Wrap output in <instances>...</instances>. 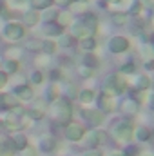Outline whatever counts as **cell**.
<instances>
[{"label":"cell","mask_w":154,"mask_h":156,"mask_svg":"<svg viewBox=\"0 0 154 156\" xmlns=\"http://www.w3.org/2000/svg\"><path fill=\"white\" fill-rule=\"evenodd\" d=\"M49 113H51V118H53L56 123L65 125L67 122H71V116H73L71 102H69L67 98H56V100H53Z\"/></svg>","instance_id":"1"},{"label":"cell","mask_w":154,"mask_h":156,"mask_svg":"<svg viewBox=\"0 0 154 156\" xmlns=\"http://www.w3.org/2000/svg\"><path fill=\"white\" fill-rule=\"evenodd\" d=\"M127 87H129V82H127V78L123 75H111V76L105 78V82H103V93L113 94V96L125 93Z\"/></svg>","instance_id":"2"},{"label":"cell","mask_w":154,"mask_h":156,"mask_svg":"<svg viewBox=\"0 0 154 156\" xmlns=\"http://www.w3.org/2000/svg\"><path fill=\"white\" fill-rule=\"evenodd\" d=\"M2 37L9 42H20V40L26 37V26L24 24H18V22H9V24H4L2 27Z\"/></svg>","instance_id":"3"},{"label":"cell","mask_w":154,"mask_h":156,"mask_svg":"<svg viewBox=\"0 0 154 156\" xmlns=\"http://www.w3.org/2000/svg\"><path fill=\"white\" fill-rule=\"evenodd\" d=\"M107 49L113 55H121V53H127L131 49V42H129L127 37H123V35H114V37H111L109 42H107Z\"/></svg>","instance_id":"4"},{"label":"cell","mask_w":154,"mask_h":156,"mask_svg":"<svg viewBox=\"0 0 154 156\" xmlns=\"http://www.w3.org/2000/svg\"><path fill=\"white\" fill-rule=\"evenodd\" d=\"M132 133H134V127H132V122L129 120H120L113 125V134L118 140H129Z\"/></svg>","instance_id":"5"},{"label":"cell","mask_w":154,"mask_h":156,"mask_svg":"<svg viewBox=\"0 0 154 156\" xmlns=\"http://www.w3.org/2000/svg\"><path fill=\"white\" fill-rule=\"evenodd\" d=\"M147 24H149V22L143 20L142 15H138V16H131V18H129L127 27H129V31H131L132 37H142V35H145V27H147Z\"/></svg>","instance_id":"6"},{"label":"cell","mask_w":154,"mask_h":156,"mask_svg":"<svg viewBox=\"0 0 154 156\" xmlns=\"http://www.w3.org/2000/svg\"><path fill=\"white\" fill-rule=\"evenodd\" d=\"M69 29H71V37L76 40H82V38H87V37H94V33L89 29V27H85L82 22H80V18H75V22L69 26Z\"/></svg>","instance_id":"7"},{"label":"cell","mask_w":154,"mask_h":156,"mask_svg":"<svg viewBox=\"0 0 154 156\" xmlns=\"http://www.w3.org/2000/svg\"><path fill=\"white\" fill-rule=\"evenodd\" d=\"M64 33V27H60L56 22H44L42 24V35L45 38H58Z\"/></svg>","instance_id":"8"},{"label":"cell","mask_w":154,"mask_h":156,"mask_svg":"<svg viewBox=\"0 0 154 156\" xmlns=\"http://www.w3.org/2000/svg\"><path fill=\"white\" fill-rule=\"evenodd\" d=\"M98 105H100V111L102 113H109L116 107V96L113 94H107V93H102L100 98H98Z\"/></svg>","instance_id":"9"},{"label":"cell","mask_w":154,"mask_h":156,"mask_svg":"<svg viewBox=\"0 0 154 156\" xmlns=\"http://www.w3.org/2000/svg\"><path fill=\"white\" fill-rule=\"evenodd\" d=\"M16 107H20V100H18L13 93H7V94H2V96H0V109H9V111H13V109H16Z\"/></svg>","instance_id":"10"},{"label":"cell","mask_w":154,"mask_h":156,"mask_svg":"<svg viewBox=\"0 0 154 156\" xmlns=\"http://www.w3.org/2000/svg\"><path fill=\"white\" fill-rule=\"evenodd\" d=\"M42 20H40V11H37V9H26L24 11V15H22V24L24 26H29V27H33V26H37V24H40Z\"/></svg>","instance_id":"11"},{"label":"cell","mask_w":154,"mask_h":156,"mask_svg":"<svg viewBox=\"0 0 154 156\" xmlns=\"http://www.w3.org/2000/svg\"><path fill=\"white\" fill-rule=\"evenodd\" d=\"M120 107H121V111L125 113V115H131V116H134L138 111H140V104H138V100L136 98H125V100H121V104H120Z\"/></svg>","instance_id":"12"},{"label":"cell","mask_w":154,"mask_h":156,"mask_svg":"<svg viewBox=\"0 0 154 156\" xmlns=\"http://www.w3.org/2000/svg\"><path fill=\"white\" fill-rule=\"evenodd\" d=\"M75 22V15L69 11V9H60L58 11V16H56V24L60 26V27H69L71 24Z\"/></svg>","instance_id":"13"},{"label":"cell","mask_w":154,"mask_h":156,"mask_svg":"<svg viewBox=\"0 0 154 156\" xmlns=\"http://www.w3.org/2000/svg\"><path fill=\"white\" fill-rule=\"evenodd\" d=\"M13 94L20 100V102H27V100H33V89L29 87V85H26V83H22V85H16L15 87V91H13Z\"/></svg>","instance_id":"14"},{"label":"cell","mask_w":154,"mask_h":156,"mask_svg":"<svg viewBox=\"0 0 154 156\" xmlns=\"http://www.w3.org/2000/svg\"><path fill=\"white\" fill-rule=\"evenodd\" d=\"M83 118L89 123H93V125H100L103 122V113L100 109H85L83 111Z\"/></svg>","instance_id":"15"},{"label":"cell","mask_w":154,"mask_h":156,"mask_svg":"<svg viewBox=\"0 0 154 156\" xmlns=\"http://www.w3.org/2000/svg\"><path fill=\"white\" fill-rule=\"evenodd\" d=\"M65 136H67L69 140H73V142H78V140L83 136V127L78 125V123H69V125L65 127Z\"/></svg>","instance_id":"16"},{"label":"cell","mask_w":154,"mask_h":156,"mask_svg":"<svg viewBox=\"0 0 154 156\" xmlns=\"http://www.w3.org/2000/svg\"><path fill=\"white\" fill-rule=\"evenodd\" d=\"M111 24L113 26H118V27H123V26H127V22H129V15L125 13V11H111Z\"/></svg>","instance_id":"17"},{"label":"cell","mask_w":154,"mask_h":156,"mask_svg":"<svg viewBox=\"0 0 154 156\" xmlns=\"http://www.w3.org/2000/svg\"><path fill=\"white\" fill-rule=\"evenodd\" d=\"M15 145L11 138H0V156H13L15 154Z\"/></svg>","instance_id":"18"},{"label":"cell","mask_w":154,"mask_h":156,"mask_svg":"<svg viewBox=\"0 0 154 156\" xmlns=\"http://www.w3.org/2000/svg\"><path fill=\"white\" fill-rule=\"evenodd\" d=\"M58 7H54V5H51V7H47V9H44V11H40V20L42 22H56V16H58Z\"/></svg>","instance_id":"19"},{"label":"cell","mask_w":154,"mask_h":156,"mask_svg":"<svg viewBox=\"0 0 154 156\" xmlns=\"http://www.w3.org/2000/svg\"><path fill=\"white\" fill-rule=\"evenodd\" d=\"M98 64H100V58H98V56L94 55V51H93V53H83V56H82V64H80V66H85V67L96 69Z\"/></svg>","instance_id":"20"},{"label":"cell","mask_w":154,"mask_h":156,"mask_svg":"<svg viewBox=\"0 0 154 156\" xmlns=\"http://www.w3.org/2000/svg\"><path fill=\"white\" fill-rule=\"evenodd\" d=\"M103 140H105V133H102V131H93V133L87 134V145L89 147H96Z\"/></svg>","instance_id":"21"},{"label":"cell","mask_w":154,"mask_h":156,"mask_svg":"<svg viewBox=\"0 0 154 156\" xmlns=\"http://www.w3.org/2000/svg\"><path fill=\"white\" fill-rule=\"evenodd\" d=\"M78 47L83 51V53H93L96 49V38L94 37H87V38L78 40Z\"/></svg>","instance_id":"22"},{"label":"cell","mask_w":154,"mask_h":156,"mask_svg":"<svg viewBox=\"0 0 154 156\" xmlns=\"http://www.w3.org/2000/svg\"><path fill=\"white\" fill-rule=\"evenodd\" d=\"M149 87H151V78L147 76V75H140V76L134 78V89H136V91L143 93V91L149 89Z\"/></svg>","instance_id":"23"},{"label":"cell","mask_w":154,"mask_h":156,"mask_svg":"<svg viewBox=\"0 0 154 156\" xmlns=\"http://www.w3.org/2000/svg\"><path fill=\"white\" fill-rule=\"evenodd\" d=\"M27 4H29L31 9H37V11H44V9H47V7L54 5L53 0H27Z\"/></svg>","instance_id":"24"},{"label":"cell","mask_w":154,"mask_h":156,"mask_svg":"<svg viewBox=\"0 0 154 156\" xmlns=\"http://www.w3.org/2000/svg\"><path fill=\"white\" fill-rule=\"evenodd\" d=\"M67 9H69L75 16H76V15L80 16V15H83V13H87V11H89L85 2H76V0H73V2H71V5H69Z\"/></svg>","instance_id":"25"},{"label":"cell","mask_w":154,"mask_h":156,"mask_svg":"<svg viewBox=\"0 0 154 156\" xmlns=\"http://www.w3.org/2000/svg\"><path fill=\"white\" fill-rule=\"evenodd\" d=\"M40 49H42L45 55H53V53H56V49H58V44H56L53 38H45V40H42V45H40Z\"/></svg>","instance_id":"26"},{"label":"cell","mask_w":154,"mask_h":156,"mask_svg":"<svg viewBox=\"0 0 154 156\" xmlns=\"http://www.w3.org/2000/svg\"><path fill=\"white\" fill-rule=\"evenodd\" d=\"M75 40H76V38H73L71 35H64V33H62V35L58 37V42H56V44H58V47L69 49V47H73V45H75Z\"/></svg>","instance_id":"27"},{"label":"cell","mask_w":154,"mask_h":156,"mask_svg":"<svg viewBox=\"0 0 154 156\" xmlns=\"http://www.w3.org/2000/svg\"><path fill=\"white\" fill-rule=\"evenodd\" d=\"M78 100H80L82 104H91V102L94 100V91H91V89L80 91V93H78Z\"/></svg>","instance_id":"28"},{"label":"cell","mask_w":154,"mask_h":156,"mask_svg":"<svg viewBox=\"0 0 154 156\" xmlns=\"http://www.w3.org/2000/svg\"><path fill=\"white\" fill-rule=\"evenodd\" d=\"M11 140H13V145H15L16 151H22V149L27 147V138H26L24 134H16V136H13Z\"/></svg>","instance_id":"29"},{"label":"cell","mask_w":154,"mask_h":156,"mask_svg":"<svg viewBox=\"0 0 154 156\" xmlns=\"http://www.w3.org/2000/svg\"><path fill=\"white\" fill-rule=\"evenodd\" d=\"M16 71H18V60H11V58H7V62L4 64V73L11 75V73H16Z\"/></svg>","instance_id":"30"},{"label":"cell","mask_w":154,"mask_h":156,"mask_svg":"<svg viewBox=\"0 0 154 156\" xmlns=\"http://www.w3.org/2000/svg\"><path fill=\"white\" fill-rule=\"evenodd\" d=\"M7 9H22V5H29L27 0H4Z\"/></svg>","instance_id":"31"},{"label":"cell","mask_w":154,"mask_h":156,"mask_svg":"<svg viewBox=\"0 0 154 156\" xmlns=\"http://www.w3.org/2000/svg\"><path fill=\"white\" fill-rule=\"evenodd\" d=\"M136 136H138V140L145 142V140H149V138H151V133H149V129H147V127L140 125V127H136Z\"/></svg>","instance_id":"32"},{"label":"cell","mask_w":154,"mask_h":156,"mask_svg":"<svg viewBox=\"0 0 154 156\" xmlns=\"http://www.w3.org/2000/svg\"><path fill=\"white\" fill-rule=\"evenodd\" d=\"M132 73H136V64L134 62H127L125 66L120 67V75H132Z\"/></svg>","instance_id":"33"},{"label":"cell","mask_w":154,"mask_h":156,"mask_svg":"<svg viewBox=\"0 0 154 156\" xmlns=\"http://www.w3.org/2000/svg\"><path fill=\"white\" fill-rule=\"evenodd\" d=\"M40 149H42V151H47V153L53 151V149H54V140H53V138H44V140L40 142Z\"/></svg>","instance_id":"34"},{"label":"cell","mask_w":154,"mask_h":156,"mask_svg":"<svg viewBox=\"0 0 154 156\" xmlns=\"http://www.w3.org/2000/svg\"><path fill=\"white\" fill-rule=\"evenodd\" d=\"M27 115L33 118V120H40V118L44 116V107H33V109L27 111Z\"/></svg>","instance_id":"35"},{"label":"cell","mask_w":154,"mask_h":156,"mask_svg":"<svg viewBox=\"0 0 154 156\" xmlns=\"http://www.w3.org/2000/svg\"><path fill=\"white\" fill-rule=\"evenodd\" d=\"M29 80H31V83H35V85H40V83L44 82V73H42V71H33Z\"/></svg>","instance_id":"36"},{"label":"cell","mask_w":154,"mask_h":156,"mask_svg":"<svg viewBox=\"0 0 154 156\" xmlns=\"http://www.w3.org/2000/svg\"><path fill=\"white\" fill-rule=\"evenodd\" d=\"M20 56H22V49L20 47H11L7 51V58H11V60H18Z\"/></svg>","instance_id":"37"},{"label":"cell","mask_w":154,"mask_h":156,"mask_svg":"<svg viewBox=\"0 0 154 156\" xmlns=\"http://www.w3.org/2000/svg\"><path fill=\"white\" fill-rule=\"evenodd\" d=\"M78 73H80V76H83V78H91L93 73H94V69L85 67V66H80V67H78Z\"/></svg>","instance_id":"38"},{"label":"cell","mask_w":154,"mask_h":156,"mask_svg":"<svg viewBox=\"0 0 154 156\" xmlns=\"http://www.w3.org/2000/svg\"><path fill=\"white\" fill-rule=\"evenodd\" d=\"M40 45H42V40H29V42L26 44V49L37 51V49H40Z\"/></svg>","instance_id":"39"},{"label":"cell","mask_w":154,"mask_h":156,"mask_svg":"<svg viewBox=\"0 0 154 156\" xmlns=\"http://www.w3.org/2000/svg\"><path fill=\"white\" fill-rule=\"evenodd\" d=\"M49 56H51V55H45V53H44V55L37 56V62H38L40 66H47V64H49Z\"/></svg>","instance_id":"40"},{"label":"cell","mask_w":154,"mask_h":156,"mask_svg":"<svg viewBox=\"0 0 154 156\" xmlns=\"http://www.w3.org/2000/svg\"><path fill=\"white\" fill-rule=\"evenodd\" d=\"M140 2H142V7H143V9L154 11V0H140Z\"/></svg>","instance_id":"41"},{"label":"cell","mask_w":154,"mask_h":156,"mask_svg":"<svg viewBox=\"0 0 154 156\" xmlns=\"http://www.w3.org/2000/svg\"><path fill=\"white\" fill-rule=\"evenodd\" d=\"M53 2H54V5H60V7L67 9V7L71 5V2H73V0H53Z\"/></svg>","instance_id":"42"},{"label":"cell","mask_w":154,"mask_h":156,"mask_svg":"<svg viewBox=\"0 0 154 156\" xmlns=\"http://www.w3.org/2000/svg\"><path fill=\"white\" fill-rule=\"evenodd\" d=\"M147 107L154 111V91L152 93H149V96H147Z\"/></svg>","instance_id":"43"},{"label":"cell","mask_w":154,"mask_h":156,"mask_svg":"<svg viewBox=\"0 0 154 156\" xmlns=\"http://www.w3.org/2000/svg\"><path fill=\"white\" fill-rule=\"evenodd\" d=\"M7 83V73H4V71H0V89L4 87Z\"/></svg>","instance_id":"44"},{"label":"cell","mask_w":154,"mask_h":156,"mask_svg":"<svg viewBox=\"0 0 154 156\" xmlns=\"http://www.w3.org/2000/svg\"><path fill=\"white\" fill-rule=\"evenodd\" d=\"M60 76H62V73H60L58 69H53V71H51V80H53V82L60 80Z\"/></svg>","instance_id":"45"},{"label":"cell","mask_w":154,"mask_h":156,"mask_svg":"<svg viewBox=\"0 0 154 156\" xmlns=\"http://www.w3.org/2000/svg\"><path fill=\"white\" fill-rule=\"evenodd\" d=\"M96 4H98V7H100V9H109V4H107L105 0H98Z\"/></svg>","instance_id":"46"},{"label":"cell","mask_w":154,"mask_h":156,"mask_svg":"<svg viewBox=\"0 0 154 156\" xmlns=\"http://www.w3.org/2000/svg\"><path fill=\"white\" fill-rule=\"evenodd\" d=\"M138 154V149L136 147H131V149H127V154L125 156H136Z\"/></svg>","instance_id":"47"},{"label":"cell","mask_w":154,"mask_h":156,"mask_svg":"<svg viewBox=\"0 0 154 156\" xmlns=\"http://www.w3.org/2000/svg\"><path fill=\"white\" fill-rule=\"evenodd\" d=\"M24 156H37V153H35L33 149H29V147H26V149H24Z\"/></svg>","instance_id":"48"},{"label":"cell","mask_w":154,"mask_h":156,"mask_svg":"<svg viewBox=\"0 0 154 156\" xmlns=\"http://www.w3.org/2000/svg\"><path fill=\"white\" fill-rule=\"evenodd\" d=\"M85 156H102V153H100V151H87Z\"/></svg>","instance_id":"49"},{"label":"cell","mask_w":154,"mask_h":156,"mask_svg":"<svg viewBox=\"0 0 154 156\" xmlns=\"http://www.w3.org/2000/svg\"><path fill=\"white\" fill-rule=\"evenodd\" d=\"M105 2H107L109 5H118V4H120V2H123V0H105Z\"/></svg>","instance_id":"50"},{"label":"cell","mask_w":154,"mask_h":156,"mask_svg":"<svg viewBox=\"0 0 154 156\" xmlns=\"http://www.w3.org/2000/svg\"><path fill=\"white\" fill-rule=\"evenodd\" d=\"M0 133H7V127H5V123L0 120Z\"/></svg>","instance_id":"51"},{"label":"cell","mask_w":154,"mask_h":156,"mask_svg":"<svg viewBox=\"0 0 154 156\" xmlns=\"http://www.w3.org/2000/svg\"><path fill=\"white\" fill-rule=\"evenodd\" d=\"M76 2H85V4H89V0H76Z\"/></svg>","instance_id":"52"},{"label":"cell","mask_w":154,"mask_h":156,"mask_svg":"<svg viewBox=\"0 0 154 156\" xmlns=\"http://www.w3.org/2000/svg\"><path fill=\"white\" fill-rule=\"evenodd\" d=\"M116 156H121V154H116Z\"/></svg>","instance_id":"53"},{"label":"cell","mask_w":154,"mask_h":156,"mask_svg":"<svg viewBox=\"0 0 154 156\" xmlns=\"http://www.w3.org/2000/svg\"><path fill=\"white\" fill-rule=\"evenodd\" d=\"M152 40H154V37H152Z\"/></svg>","instance_id":"54"}]
</instances>
